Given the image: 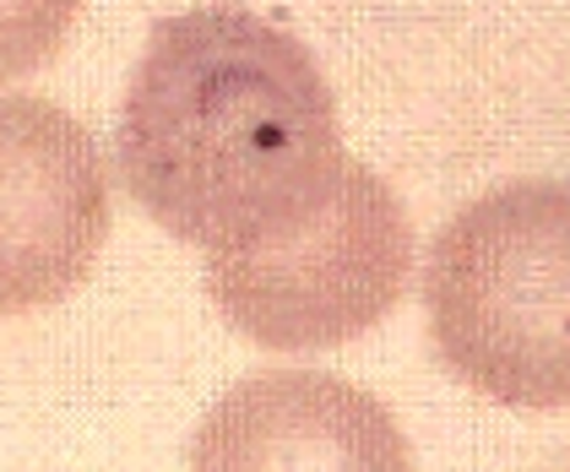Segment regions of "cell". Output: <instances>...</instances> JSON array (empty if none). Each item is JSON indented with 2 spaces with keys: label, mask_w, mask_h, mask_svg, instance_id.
<instances>
[{
  "label": "cell",
  "mask_w": 570,
  "mask_h": 472,
  "mask_svg": "<svg viewBox=\"0 0 570 472\" xmlns=\"http://www.w3.org/2000/svg\"><path fill=\"white\" fill-rule=\"evenodd\" d=\"M424 309L445 370L505 407L570 402V185L517 179L440 228Z\"/></svg>",
  "instance_id": "obj_2"
},
{
  "label": "cell",
  "mask_w": 570,
  "mask_h": 472,
  "mask_svg": "<svg viewBox=\"0 0 570 472\" xmlns=\"http://www.w3.org/2000/svg\"><path fill=\"white\" fill-rule=\"evenodd\" d=\"M77 22V0H0V82L55 60Z\"/></svg>",
  "instance_id": "obj_6"
},
{
  "label": "cell",
  "mask_w": 570,
  "mask_h": 472,
  "mask_svg": "<svg viewBox=\"0 0 570 472\" xmlns=\"http://www.w3.org/2000/svg\"><path fill=\"white\" fill-rule=\"evenodd\" d=\"M190 472H413V451L370 391L321 370H272L202 419Z\"/></svg>",
  "instance_id": "obj_5"
},
{
  "label": "cell",
  "mask_w": 570,
  "mask_h": 472,
  "mask_svg": "<svg viewBox=\"0 0 570 472\" xmlns=\"http://www.w3.org/2000/svg\"><path fill=\"white\" fill-rule=\"evenodd\" d=\"M115 158L141 213L223 256L315 207L348 153L305 43L245 6H202L153 28Z\"/></svg>",
  "instance_id": "obj_1"
},
{
  "label": "cell",
  "mask_w": 570,
  "mask_h": 472,
  "mask_svg": "<svg viewBox=\"0 0 570 472\" xmlns=\"http://www.w3.org/2000/svg\"><path fill=\"white\" fill-rule=\"evenodd\" d=\"M109 217V164L88 126L45 98H0V315L66 299Z\"/></svg>",
  "instance_id": "obj_4"
},
{
  "label": "cell",
  "mask_w": 570,
  "mask_h": 472,
  "mask_svg": "<svg viewBox=\"0 0 570 472\" xmlns=\"http://www.w3.org/2000/svg\"><path fill=\"white\" fill-rule=\"evenodd\" d=\"M413 272V228L396 190L358 158H343L315 207L245 250L207 256V288L223 321L277 353L353 343L396 309Z\"/></svg>",
  "instance_id": "obj_3"
}]
</instances>
